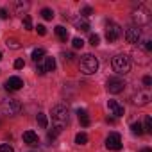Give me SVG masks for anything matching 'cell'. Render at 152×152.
<instances>
[{
    "mask_svg": "<svg viewBox=\"0 0 152 152\" xmlns=\"http://www.w3.org/2000/svg\"><path fill=\"white\" fill-rule=\"evenodd\" d=\"M36 31H38V34H41V36H45V34H47V27H45V25H38V27H36Z\"/></svg>",
    "mask_w": 152,
    "mask_h": 152,
    "instance_id": "4dcf8cb0",
    "label": "cell"
},
{
    "mask_svg": "<svg viewBox=\"0 0 152 152\" xmlns=\"http://www.w3.org/2000/svg\"><path fill=\"white\" fill-rule=\"evenodd\" d=\"M143 84H145V86H150V84H152V77L145 75V77H143Z\"/></svg>",
    "mask_w": 152,
    "mask_h": 152,
    "instance_id": "836d02e7",
    "label": "cell"
},
{
    "mask_svg": "<svg viewBox=\"0 0 152 152\" xmlns=\"http://www.w3.org/2000/svg\"><path fill=\"white\" fill-rule=\"evenodd\" d=\"M90 43H91L93 47H97V45L100 43V36H99V34H91V36H90Z\"/></svg>",
    "mask_w": 152,
    "mask_h": 152,
    "instance_id": "83f0119b",
    "label": "cell"
},
{
    "mask_svg": "<svg viewBox=\"0 0 152 152\" xmlns=\"http://www.w3.org/2000/svg\"><path fill=\"white\" fill-rule=\"evenodd\" d=\"M132 20H134L138 25H145V23H148V20H150L148 11H147L145 7H138V9L132 13Z\"/></svg>",
    "mask_w": 152,
    "mask_h": 152,
    "instance_id": "ba28073f",
    "label": "cell"
},
{
    "mask_svg": "<svg viewBox=\"0 0 152 152\" xmlns=\"http://www.w3.org/2000/svg\"><path fill=\"white\" fill-rule=\"evenodd\" d=\"M43 68H45V72H54L56 70V59L54 57H45Z\"/></svg>",
    "mask_w": 152,
    "mask_h": 152,
    "instance_id": "2e32d148",
    "label": "cell"
},
{
    "mask_svg": "<svg viewBox=\"0 0 152 152\" xmlns=\"http://www.w3.org/2000/svg\"><path fill=\"white\" fill-rule=\"evenodd\" d=\"M52 120H54V124H56V127H64L66 124H68V120H70V116H68V109H66V106H56L54 109H52Z\"/></svg>",
    "mask_w": 152,
    "mask_h": 152,
    "instance_id": "277c9868",
    "label": "cell"
},
{
    "mask_svg": "<svg viewBox=\"0 0 152 152\" xmlns=\"http://www.w3.org/2000/svg\"><path fill=\"white\" fill-rule=\"evenodd\" d=\"M6 45H7L9 48H13V50H18V48L22 47V45H20V41H18V39H15V38H7Z\"/></svg>",
    "mask_w": 152,
    "mask_h": 152,
    "instance_id": "ffe728a7",
    "label": "cell"
},
{
    "mask_svg": "<svg viewBox=\"0 0 152 152\" xmlns=\"http://www.w3.org/2000/svg\"><path fill=\"white\" fill-rule=\"evenodd\" d=\"M7 16H9V15H7V11H6V9H0V18H4V20H6Z\"/></svg>",
    "mask_w": 152,
    "mask_h": 152,
    "instance_id": "e575fe53",
    "label": "cell"
},
{
    "mask_svg": "<svg viewBox=\"0 0 152 152\" xmlns=\"http://www.w3.org/2000/svg\"><path fill=\"white\" fill-rule=\"evenodd\" d=\"M36 120H38V125H39L41 129H47V125H48V120H47V115H45V113H38Z\"/></svg>",
    "mask_w": 152,
    "mask_h": 152,
    "instance_id": "ac0fdd59",
    "label": "cell"
},
{
    "mask_svg": "<svg viewBox=\"0 0 152 152\" xmlns=\"http://www.w3.org/2000/svg\"><path fill=\"white\" fill-rule=\"evenodd\" d=\"M140 152H152V150H150V148H141Z\"/></svg>",
    "mask_w": 152,
    "mask_h": 152,
    "instance_id": "74e56055",
    "label": "cell"
},
{
    "mask_svg": "<svg viewBox=\"0 0 152 152\" xmlns=\"http://www.w3.org/2000/svg\"><path fill=\"white\" fill-rule=\"evenodd\" d=\"M41 16H43L45 20H52V18H54V11L48 9V7H45V9H41Z\"/></svg>",
    "mask_w": 152,
    "mask_h": 152,
    "instance_id": "d4e9b609",
    "label": "cell"
},
{
    "mask_svg": "<svg viewBox=\"0 0 152 152\" xmlns=\"http://www.w3.org/2000/svg\"><path fill=\"white\" fill-rule=\"evenodd\" d=\"M106 147L109 150H120L124 145H122V138L118 132H111L107 138H106Z\"/></svg>",
    "mask_w": 152,
    "mask_h": 152,
    "instance_id": "52a82bcc",
    "label": "cell"
},
{
    "mask_svg": "<svg viewBox=\"0 0 152 152\" xmlns=\"http://www.w3.org/2000/svg\"><path fill=\"white\" fill-rule=\"evenodd\" d=\"M23 141L27 145H38L39 143V138H38V134L34 131H25L23 132Z\"/></svg>",
    "mask_w": 152,
    "mask_h": 152,
    "instance_id": "4fadbf2b",
    "label": "cell"
},
{
    "mask_svg": "<svg viewBox=\"0 0 152 152\" xmlns=\"http://www.w3.org/2000/svg\"><path fill=\"white\" fill-rule=\"evenodd\" d=\"M61 131H63L61 127H56V125H54V131H48V140H56V138L61 134Z\"/></svg>",
    "mask_w": 152,
    "mask_h": 152,
    "instance_id": "484cf974",
    "label": "cell"
},
{
    "mask_svg": "<svg viewBox=\"0 0 152 152\" xmlns=\"http://www.w3.org/2000/svg\"><path fill=\"white\" fill-rule=\"evenodd\" d=\"M36 72H38V75H45V73H47L45 68H43V64H38V66H36Z\"/></svg>",
    "mask_w": 152,
    "mask_h": 152,
    "instance_id": "d6a6232c",
    "label": "cell"
},
{
    "mask_svg": "<svg viewBox=\"0 0 152 152\" xmlns=\"http://www.w3.org/2000/svg\"><path fill=\"white\" fill-rule=\"evenodd\" d=\"M106 88H107V91H109V93H113V95H116V93H120V91H124V88H125V83H124L122 79H116V77H111V79L107 81V84H106Z\"/></svg>",
    "mask_w": 152,
    "mask_h": 152,
    "instance_id": "8992f818",
    "label": "cell"
},
{
    "mask_svg": "<svg viewBox=\"0 0 152 152\" xmlns=\"http://www.w3.org/2000/svg\"><path fill=\"white\" fill-rule=\"evenodd\" d=\"M79 66H81V72L86 73V75H91L99 70V59L91 54H84L79 61Z\"/></svg>",
    "mask_w": 152,
    "mask_h": 152,
    "instance_id": "6da1fadb",
    "label": "cell"
},
{
    "mask_svg": "<svg viewBox=\"0 0 152 152\" xmlns=\"http://www.w3.org/2000/svg\"><path fill=\"white\" fill-rule=\"evenodd\" d=\"M113 70L116 73H120V75H125L131 70V59H129V56H125V54L115 56L113 57Z\"/></svg>",
    "mask_w": 152,
    "mask_h": 152,
    "instance_id": "3957f363",
    "label": "cell"
},
{
    "mask_svg": "<svg viewBox=\"0 0 152 152\" xmlns=\"http://www.w3.org/2000/svg\"><path fill=\"white\" fill-rule=\"evenodd\" d=\"M91 13H93V9H91V7H84V9L81 11V15H83V18H88V16H90Z\"/></svg>",
    "mask_w": 152,
    "mask_h": 152,
    "instance_id": "f1b7e54d",
    "label": "cell"
},
{
    "mask_svg": "<svg viewBox=\"0 0 152 152\" xmlns=\"http://www.w3.org/2000/svg\"><path fill=\"white\" fill-rule=\"evenodd\" d=\"M141 127H143V132H148V134H152V118H150V116H147Z\"/></svg>",
    "mask_w": 152,
    "mask_h": 152,
    "instance_id": "44dd1931",
    "label": "cell"
},
{
    "mask_svg": "<svg viewBox=\"0 0 152 152\" xmlns=\"http://www.w3.org/2000/svg\"><path fill=\"white\" fill-rule=\"evenodd\" d=\"M72 45H73V48H83V47H84V41H83L81 38H75V39L72 41Z\"/></svg>",
    "mask_w": 152,
    "mask_h": 152,
    "instance_id": "4316f807",
    "label": "cell"
},
{
    "mask_svg": "<svg viewBox=\"0 0 152 152\" xmlns=\"http://www.w3.org/2000/svg\"><path fill=\"white\" fill-rule=\"evenodd\" d=\"M22 109V104L16 100V99H4L0 102V111L6 116H16Z\"/></svg>",
    "mask_w": 152,
    "mask_h": 152,
    "instance_id": "7a4b0ae2",
    "label": "cell"
},
{
    "mask_svg": "<svg viewBox=\"0 0 152 152\" xmlns=\"http://www.w3.org/2000/svg\"><path fill=\"white\" fill-rule=\"evenodd\" d=\"M23 66H25L23 59H16V61H15V68H16V70H20V68H23Z\"/></svg>",
    "mask_w": 152,
    "mask_h": 152,
    "instance_id": "1f68e13d",
    "label": "cell"
},
{
    "mask_svg": "<svg viewBox=\"0 0 152 152\" xmlns=\"http://www.w3.org/2000/svg\"><path fill=\"white\" fill-rule=\"evenodd\" d=\"M56 34L59 36V39H63V41H66L68 39V31L63 27V25H57L56 27Z\"/></svg>",
    "mask_w": 152,
    "mask_h": 152,
    "instance_id": "e0dca14e",
    "label": "cell"
},
{
    "mask_svg": "<svg viewBox=\"0 0 152 152\" xmlns=\"http://www.w3.org/2000/svg\"><path fill=\"white\" fill-rule=\"evenodd\" d=\"M0 59H2V52H0Z\"/></svg>",
    "mask_w": 152,
    "mask_h": 152,
    "instance_id": "f35d334b",
    "label": "cell"
},
{
    "mask_svg": "<svg viewBox=\"0 0 152 152\" xmlns=\"http://www.w3.org/2000/svg\"><path fill=\"white\" fill-rule=\"evenodd\" d=\"M43 57H45V50H43V48H34V50H32V59H34L36 63H39Z\"/></svg>",
    "mask_w": 152,
    "mask_h": 152,
    "instance_id": "d6986e66",
    "label": "cell"
},
{
    "mask_svg": "<svg viewBox=\"0 0 152 152\" xmlns=\"http://www.w3.org/2000/svg\"><path fill=\"white\" fill-rule=\"evenodd\" d=\"M22 86H23V81L20 77H9L6 81V90H9V91H18Z\"/></svg>",
    "mask_w": 152,
    "mask_h": 152,
    "instance_id": "30bf717a",
    "label": "cell"
},
{
    "mask_svg": "<svg viewBox=\"0 0 152 152\" xmlns=\"http://www.w3.org/2000/svg\"><path fill=\"white\" fill-rule=\"evenodd\" d=\"M145 48L150 50V48H152V41H147V43H145Z\"/></svg>",
    "mask_w": 152,
    "mask_h": 152,
    "instance_id": "d590c367",
    "label": "cell"
},
{
    "mask_svg": "<svg viewBox=\"0 0 152 152\" xmlns=\"http://www.w3.org/2000/svg\"><path fill=\"white\" fill-rule=\"evenodd\" d=\"M140 38H141V32H140V29L138 27H129V29H125V39H127V43H138L140 41Z\"/></svg>",
    "mask_w": 152,
    "mask_h": 152,
    "instance_id": "9c48e42d",
    "label": "cell"
},
{
    "mask_svg": "<svg viewBox=\"0 0 152 152\" xmlns=\"http://www.w3.org/2000/svg\"><path fill=\"white\" fill-rule=\"evenodd\" d=\"M72 57H73L72 54H64V61H72Z\"/></svg>",
    "mask_w": 152,
    "mask_h": 152,
    "instance_id": "8d00e7d4",
    "label": "cell"
},
{
    "mask_svg": "<svg viewBox=\"0 0 152 152\" xmlns=\"http://www.w3.org/2000/svg\"><path fill=\"white\" fill-rule=\"evenodd\" d=\"M22 23H23V29H25V31H32V20H31L29 15L23 16V22H22Z\"/></svg>",
    "mask_w": 152,
    "mask_h": 152,
    "instance_id": "603a6c76",
    "label": "cell"
},
{
    "mask_svg": "<svg viewBox=\"0 0 152 152\" xmlns=\"http://www.w3.org/2000/svg\"><path fill=\"white\" fill-rule=\"evenodd\" d=\"M120 36H122V27L116 22H107L106 23V39L109 43H115L120 39Z\"/></svg>",
    "mask_w": 152,
    "mask_h": 152,
    "instance_id": "5b68a950",
    "label": "cell"
},
{
    "mask_svg": "<svg viewBox=\"0 0 152 152\" xmlns=\"http://www.w3.org/2000/svg\"><path fill=\"white\" fill-rule=\"evenodd\" d=\"M131 129H132V132H134V134H138V136H141V134H143V127H141V124H140V122H134V124L131 125Z\"/></svg>",
    "mask_w": 152,
    "mask_h": 152,
    "instance_id": "cb8c5ba5",
    "label": "cell"
},
{
    "mask_svg": "<svg viewBox=\"0 0 152 152\" xmlns=\"http://www.w3.org/2000/svg\"><path fill=\"white\" fill-rule=\"evenodd\" d=\"M73 25L77 27L79 31H84V32H88V31H90V23H88V20H86V18H83V16L73 18Z\"/></svg>",
    "mask_w": 152,
    "mask_h": 152,
    "instance_id": "5bb4252c",
    "label": "cell"
},
{
    "mask_svg": "<svg viewBox=\"0 0 152 152\" xmlns=\"http://www.w3.org/2000/svg\"><path fill=\"white\" fill-rule=\"evenodd\" d=\"M0 152H15L11 145H0Z\"/></svg>",
    "mask_w": 152,
    "mask_h": 152,
    "instance_id": "f546056e",
    "label": "cell"
},
{
    "mask_svg": "<svg viewBox=\"0 0 152 152\" xmlns=\"http://www.w3.org/2000/svg\"><path fill=\"white\" fill-rule=\"evenodd\" d=\"M75 143H77V145H86V143H88V136H86V132H79L77 136H75Z\"/></svg>",
    "mask_w": 152,
    "mask_h": 152,
    "instance_id": "7402d4cb",
    "label": "cell"
},
{
    "mask_svg": "<svg viewBox=\"0 0 152 152\" xmlns=\"http://www.w3.org/2000/svg\"><path fill=\"white\" fill-rule=\"evenodd\" d=\"M148 100H150V95L147 91H140L132 97V104H136V106H147Z\"/></svg>",
    "mask_w": 152,
    "mask_h": 152,
    "instance_id": "7c38bea8",
    "label": "cell"
},
{
    "mask_svg": "<svg viewBox=\"0 0 152 152\" xmlns=\"http://www.w3.org/2000/svg\"><path fill=\"white\" fill-rule=\"evenodd\" d=\"M79 122H81V125L83 127H88L90 124H91V120H90V116H88V113L84 111V109H79Z\"/></svg>",
    "mask_w": 152,
    "mask_h": 152,
    "instance_id": "9a60e30c",
    "label": "cell"
},
{
    "mask_svg": "<svg viewBox=\"0 0 152 152\" xmlns=\"http://www.w3.org/2000/svg\"><path fill=\"white\" fill-rule=\"evenodd\" d=\"M107 107H109V111H111L115 116H124V113H125L124 106H122L120 102H116V100H107Z\"/></svg>",
    "mask_w": 152,
    "mask_h": 152,
    "instance_id": "8fae6325",
    "label": "cell"
}]
</instances>
